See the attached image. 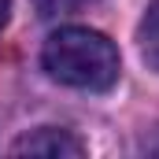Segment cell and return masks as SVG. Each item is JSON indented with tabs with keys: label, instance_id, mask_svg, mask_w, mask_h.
<instances>
[{
	"label": "cell",
	"instance_id": "6da1fadb",
	"mask_svg": "<svg viewBox=\"0 0 159 159\" xmlns=\"http://www.w3.org/2000/svg\"><path fill=\"white\" fill-rule=\"evenodd\" d=\"M41 63L56 81L70 89L104 93L119 81V48L85 26H63L41 48Z\"/></svg>",
	"mask_w": 159,
	"mask_h": 159
},
{
	"label": "cell",
	"instance_id": "7a4b0ae2",
	"mask_svg": "<svg viewBox=\"0 0 159 159\" xmlns=\"http://www.w3.org/2000/svg\"><path fill=\"white\" fill-rule=\"evenodd\" d=\"M15 156H85V144H81L74 133L67 129H56V126H41L34 133L19 137L11 144Z\"/></svg>",
	"mask_w": 159,
	"mask_h": 159
},
{
	"label": "cell",
	"instance_id": "3957f363",
	"mask_svg": "<svg viewBox=\"0 0 159 159\" xmlns=\"http://www.w3.org/2000/svg\"><path fill=\"white\" fill-rule=\"evenodd\" d=\"M137 41H141V56H144V63L159 70V0L148 4V11H144V19H141V30H137Z\"/></svg>",
	"mask_w": 159,
	"mask_h": 159
},
{
	"label": "cell",
	"instance_id": "277c9868",
	"mask_svg": "<svg viewBox=\"0 0 159 159\" xmlns=\"http://www.w3.org/2000/svg\"><path fill=\"white\" fill-rule=\"evenodd\" d=\"M96 0H34L41 19H59V15H78L85 7H93Z\"/></svg>",
	"mask_w": 159,
	"mask_h": 159
},
{
	"label": "cell",
	"instance_id": "5b68a950",
	"mask_svg": "<svg viewBox=\"0 0 159 159\" xmlns=\"http://www.w3.org/2000/svg\"><path fill=\"white\" fill-rule=\"evenodd\" d=\"M141 152H148V156H159V126L148 133V137H144V141H141Z\"/></svg>",
	"mask_w": 159,
	"mask_h": 159
},
{
	"label": "cell",
	"instance_id": "8992f818",
	"mask_svg": "<svg viewBox=\"0 0 159 159\" xmlns=\"http://www.w3.org/2000/svg\"><path fill=\"white\" fill-rule=\"evenodd\" d=\"M7 11H11V0H0V26L7 22Z\"/></svg>",
	"mask_w": 159,
	"mask_h": 159
}]
</instances>
